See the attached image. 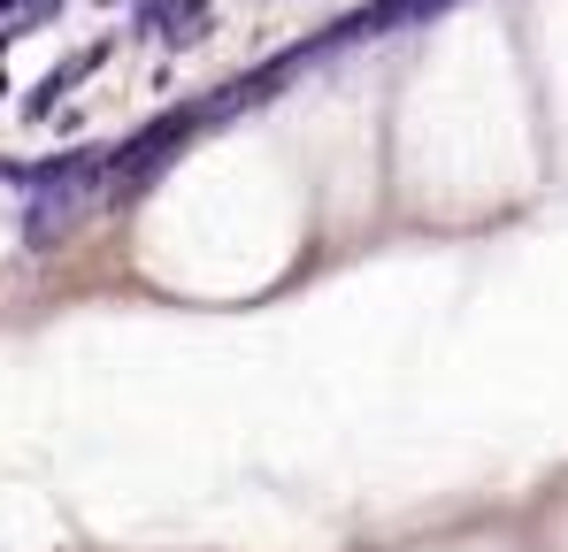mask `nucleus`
Wrapping results in <instances>:
<instances>
[{"instance_id":"nucleus-6","label":"nucleus","mask_w":568,"mask_h":552,"mask_svg":"<svg viewBox=\"0 0 568 552\" xmlns=\"http://www.w3.org/2000/svg\"><path fill=\"white\" fill-rule=\"evenodd\" d=\"M0 92H8V85H0Z\"/></svg>"},{"instance_id":"nucleus-4","label":"nucleus","mask_w":568,"mask_h":552,"mask_svg":"<svg viewBox=\"0 0 568 552\" xmlns=\"http://www.w3.org/2000/svg\"><path fill=\"white\" fill-rule=\"evenodd\" d=\"M100 62H108V47H85V54H70L62 70H47V78H39V92L23 100V115H54V100H62V92L78 85V78H93Z\"/></svg>"},{"instance_id":"nucleus-1","label":"nucleus","mask_w":568,"mask_h":552,"mask_svg":"<svg viewBox=\"0 0 568 552\" xmlns=\"http://www.w3.org/2000/svg\"><path fill=\"white\" fill-rule=\"evenodd\" d=\"M100 177H108V154H70V162L23 170V215H16V238H23L31 254H54V246L85 223Z\"/></svg>"},{"instance_id":"nucleus-5","label":"nucleus","mask_w":568,"mask_h":552,"mask_svg":"<svg viewBox=\"0 0 568 552\" xmlns=\"http://www.w3.org/2000/svg\"><path fill=\"white\" fill-rule=\"evenodd\" d=\"M0 8H16V0H0Z\"/></svg>"},{"instance_id":"nucleus-2","label":"nucleus","mask_w":568,"mask_h":552,"mask_svg":"<svg viewBox=\"0 0 568 552\" xmlns=\"http://www.w3.org/2000/svg\"><path fill=\"white\" fill-rule=\"evenodd\" d=\"M200 123H207V108H170V115H154L139 139H123V146L108 154V184H115V200H139L146 184L178 162V146H185Z\"/></svg>"},{"instance_id":"nucleus-3","label":"nucleus","mask_w":568,"mask_h":552,"mask_svg":"<svg viewBox=\"0 0 568 552\" xmlns=\"http://www.w3.org/2000/svg\"><path fill=\"white\" fill-rule=\"evenodd\" d=\"M454 0H369L362 16H346L338 23V39H384V31H407V23H430V16H446Z\"/></svg>"}]
</instances>
